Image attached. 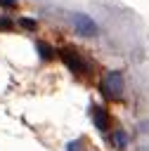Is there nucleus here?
Instances as JSON below:
<instances>
[{
	"label": "nucleus",
	"instance_id": "nucleus-1",
	"mask_svg": "<svg viewBox=\"0 0 149 151\" xmlns=\"http://www.w3.org/2000/svg\"><path fill=\"white\" fill-rule=\"evenodd\" d=\"M102 90H104V94L106 97H121L123 94V90H125V83H123V73L121 71H111L106 78H104V83H102Z\"/></svg>",
	"mask_w": 149,
	"mask_h": 151
},
{
	"label": "nucleus",
	"instance_id": "nucleus-7",
	"mask_svg": "<svg viewBox=\"0 0 149 151\" xmlns=\"http://www.w3.org/2000/svg\"><path fill=\"white\" fill-rule=\"evenodd\" d=\"M0 28H12V21L5 19V17H0Z\"/></svg>",
	"mask_w": 149,
	"mask_h": 151
},
{
	"label": "nucleus",
	"instance_id": "nucleus-6",
	"mask_svg": "<svg viewBox=\"0 0 149 151\" xmlns=\"http://www.w3.org/2000/svg\"><path fill=\"white\" fill-rule=\"evenodd\" d=\"M19 24H21L24 28H35V21H33V19H21Z\"/></svg>",
	"mask_w": 149,
	"mask_h": 151
},
{
	"label": "nucleus",
	"instance_id": "nucleus-2",
	"mask_svg": "<svg viewBox=\"0 0 149 151\" xmlns=\"http://www.w3.org/2000/svg\"><path fill=\"white\" fill-rule=\"evenodd\" d=\"M71 24H73L76 33H80V35H95L97 33V24L83 12H73L71 14Z\"/></svg>",
	"mask_w": 149,
	"mask_h": 151
},
{
	"label": "nucleus",
	"instance_id": "nucleus-3",
	"mask_svg": "<svg viewBox=\"0 0 149 151\" xmlns=\"http://www.w3.org/2000/svg\"><path fill=\"white\" fill-rule=\"evenodd\" d=\"M90 116H92V120H95V127H97V130H102V132H104V130H109V113H106L102 106H97V104H95V106H90Z\"/></svg>",
	"mask_w": 149,
	"mask_h": 151
},
{
	"label": "nucleus",
	"instance_id": "nucleus-4",
	"mask_svg": "<svg viewBox=\"0 0 149 151\" xmlns=\"http://www.w3.org/2000/svg\"><path fill=\"white\" fill-rule=\"evenodd\" d=\"M61 59H64V64H66L71 71H83V68H85V64L80 61V57H78L73 50H61Z\"/></svg>",
	"mask_w": 149,
	"mask_h": 151
},
{
	"label": "nucleus",
	"instance_id": "nucleus-8",
	"mask_svg": "<svg viewBox=\"0 0 149 151\" xmlns=\"http://www.w3.org/2000/svg\"><path fill=\"white\" fill-rule=\"evenodd\" d=\"M2 7H17V0H0Z\"/></svg>",
	"mask_w": 149,
	"mask_h": 151
},
{
	"label": "nucleus",
	"instance_id": "nucleus-9",
	"mask_svg": "<svg viewBox=\"0 0 149 151\" xmlns=\"http://www.w3.org/2000/svg\"><path fill=\"white\" fill-rule=\"evenodd\" d=\"M69 151H80V142H71L69 144Z\"/></svg>",
	"mask_w": 149,
	"mask_h": 151
},
{
	"label": "nucleus",
	"instance_id": "nucleus-5",
	"mask_svg": "<svg viewBox=\"0 0 149 151\" xmlns=\"http://www.w3.org/2000/svg\"><path fill=\"white\" fill-rule=\"evenodd\" d=\"M38 50H40V57H43V59H52V57H54L52 47H50V45H45V42H38Z\"/></svg>",
	"mask_w": 149,
	"mask_h": 151
},
{
	"label": "nucleus",
	"instance_id": "nucleus-10",
	"mask_svg": "<svg viewBox=\"0 0 149 151\" xmlns=\"http://www.w3.org/2000/svg\"><path fill=\"white\" fill-rule=\"evenodd\" d=\"M116 142L123 146V144H125V134H123V132H118V134H116Z\"/></svg>",
	"mask_w": 149,
	"mask_h": 151
}]
</instances>
